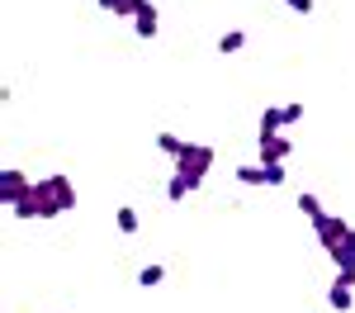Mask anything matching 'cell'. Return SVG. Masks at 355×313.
Wrapping results in <instances>:
<instances>
[{
	"mask_svg": "<svg viewBox=\"0 0 355 313\" xmlns=\"http://www.w3.org/2000/svg\"><path fill=\"white\" fill-rule=\"evenodd\" d=\"M214 167H218V152H214L209 142H185V147L175 152V171H180V176H190L194 190L209 180V171H214Z\"/></svg>",
	"mask_w": 355,
	"mask_h": 313,
	"instance_id": "1",
	"label": "cell"
},
{
	"mask_svg": "<svg viewBox=\"0 0 355 313\" xmlns=\"http://www.w3.org/2000/svg\"><path fill=\"white\" fill-rule=\"evenodd\" d=\"M313 232H318V242H322V252H336L346 237H351V223L346 219H336V214H322V219H313Z\"/></svg>",
	"mask_w": 355,
	"mask_h": 313,
	"instance_id": "2",
	"label": "cell"
},
{
	"mask_svg": "<svg viewBox=\"0 0 355 313\" xmlns=\"http://www.w3.org/2000/svg\"><path fill=\"white\" fill-rule=\"evenodd\" d=\"M289 152H294V142L284 138V133H275V138H256V162H261V167H284Z\"/></svg>",
	"mask_w": 355,
	"mask_h": 313,
	"instance_id": "3",
	"label": "cell"
},
{
	"mask_svg": "<svg viewBox=\"0 0 355 313\" xmlns=\"http://www.w3.org/2000/svg\"><path fill=\"white\" fill-rule=\"evenodd\" d=\"M28 185H33V180H28V176H24L19 167H5V171H0V204L10 209V204H15V199L24 195Z\"/></svg>",
	"mask_w": 355,
	"mask_h": 313,
	"instance_id": "4",
	"label": "cell"
},
{
	"mask_svg": "<svg viewBox=\"0 0 355 313\" xmlns=\"http://www.w3.org/2000/svg\"><path fill=\"white\" fill-rule=\"evenodd\" d=\"M279 128H289V124H284V105H270V110H261V119H256V138H275Z\"/></svg>",
	"mask_w": 355,
	"mask_h": 313,
	"instance_id": "5",
	"label": "cell"
},
{
	"mask_svg": "<svg viewBox=\"0 0 355 313\" xmlns=\"http://www.w3.org/2000/svg\"><path fill=\"white\" fill-rule=\"evenodd\" d=\"M133 28H137V38H157V5H152V0H137Z\"/></svg>",
	"mask_w": 355,
	"mask_h": 313,
	"instance_id": "6",
	"label": "cell"
},
{
	"mask_svg": "<svg viewBox=\"0 0 355 313\" xmlns=\"http://www.w3.org/2000/svg\"><path fill=\"white\" fill-rule=\"evenodd\" d=\"M33 195H38V219H57L62 214V204L53 195V180H33Z\"/></svg>",
	"mask_w": 355,
	"mask_h": 313,
	"instance_id": "7",
	"label": "cell"
},
{
	"mask_svg": "<svg viewBox=\"0 0 355 313\" xmlns=\"http://www.w3.org/2000/svg\"><path fill=\"white\" fill-rule=\"evenodd\" d=\"M48 180H53V195H57V204H62V214L76 209V185H71L67 176H48Z\"/></svg>",
	"mask_w": 355,
	"mask_h": 313,
	"instance_id": "8",
	"label": "cell"
},
{
	"mask_svg": "<svg viewBox=\"0 0 355 313\" xmlns=\"http://www.w3.org/2000/svg\"><path fill=\"white\" fill-rule=\"evenodd\" d=\"M10 214H15V219H38V195H33V185L10 204Z\"/></svg>",
	"mask_w": 355,
	"mask_h": 313,
	"instance_id": "9",
	"label": "cell"
},
{
	"mask_svg": "<svg viewBox=\"0 0 355 313\" xmlns=\"http://www.w3.org/2000/svg\"><path fill=\"white\" fill-rule=\"evenodd\" d=\"M327 304H331V313H346V309H351V285H336V280H331Z\"/></svg>",
	"mask_w": 355,
	"mask_h": 313,
	"instance_id": "10",
	"label": "cell"
},
{
	"mask_svg": "<svg viewBox=\"0 0 355 313\" xmlns=\"http://www.w3.org/2000/svg\"><path fill=\"white\" fill-rule=\"evenodd\" d=\"M114 223H119V232H142V219H137L133 204H123V209L114 214Z\"/></svg>",
	"mask_w": 355,
	"mask_h": 313,
	"instance_id": "11",
	"label": "cell"
},
{
	"mask_svg": "<svg viewBox=\"0 0 355 313\" xmlns=\"http://www.w3.org/2000/svg\"><path fill=\"white\" fill-rule=\"evenodd\" d=\"M237 180H242V185H266V167H261V162H242V167H237Z\"/></svg>",
	"mask_w": 355,
	"mask_h": 313,
	"instance_id": "12",
	"label": "cell"
},
{
	"mask_svg": "<svg viewBox=\"0 0 355 313\" xmlns=\"http://www.w3.org/2000/svg\"><path fill=\"white\" fill-rule=\"evenodd\" d=\"M331 261H336V271H346V266H355V228H351V237L331 252Z\"/></svg>",
	"mask_w": 355,
	"mask_h": 313,
	"instance_id": "13",
	"label": "cell"
},
{
	"mask_svg": "<svg viewBox=\"0 0 355 313\" xmlns=\"http://www.w3.org/2000/svg\"><path fill=\"white\" fill-rule=\"evenodd\" d=\"M190 190H194V180H190V176H180V171H175V176H171V185H166V195L175 199V204L190 195Z\"/></svg>",
	"mask_w": 355,
	"mask_h": 313,
	"instance_id": "14",
	"label": "cell"
},
{
	"mask_svg": "<svg viewBox=\"0 0 355 313\" xmlns=\"http://www.w3.org/2000/svg\"><path fill=\"white\" fill-rule=\"evenodd\" d=\"M242 48H246V33H242V28H227V33L218 38V53H242Z\"/></svg>",
	"mask_w": 355,
	"mask_h": 313,
	"instance_id": "15",
	"label": "cell"
},
{
	"mask_svg": "<svg viewBox=\"0 0 355 313\" xmlns=\"http://www.w3.org/2000/svg\"><path fill=\"white\" fill-rule=\"evenodd\" d=\"M100 10H105V15H123V19H133L137 0H100Z\"/></svg>",
	"mask_w": 355,
	"mask_h": 313,
	"instance_id": "16",
	"label": "cell"
},
{
	"mask_svg": "<svg viewBox=\"0 0 355 313\" xmlns=\"http://www.w3.org/2000/svg\"><path fill=\"white\" fill-rule=\"evenodd\" d=\"M294 204H299V209L308 214V219H322V214H327V209H322V199H318V195H294Z\"/></svg>",
	"mask_w": 355,
	"mask_h": 313,
	"instance_id": "17",
	"label": "cell"
},
{
	"mask_svg": "<svg viewBox=\"0 0 355 313\" xmlns=\"http://www.w3.org/2000/svg\"><path fill=\"white\" fill-rule=\"evenodd\" d=\"M166 280V266H142V271H137V285H142V289H152V285H162Z\"/></svg>",
	"mask_w": 355,
	"mask_h": 313,
	"instance_id": "18",
	"label": "cell"
},
{
	"mask_svg": "<svg viewBox=\"0 0 355 313\" xmlns=\"http://www.w3.org/2000/svg\"><path fill=\"white\" fill-rule=\"evenodd\" d=\"M157 147H162L166 157H175V152L185 147V138H175V133H157Z\"/></svg>",
	"mask_w": 355,
	"mask_h": 313,
	"instance_id": "19",
	"label": "cell"
},
{
	"mask_svg": "<svg viewBox=\"0 0 355 313\" xmlns=\"http://www.w3.org/2000/svg\"><path fill=\"white\" fill-rule=\"evenodd\" d=\"M303 119V105L299 100H289V105H284V124H289V128H294V124H299Z\"/></svg>",
	"mask_w": 355,
	"mask_h": 313,
	"instance_id": "20",
	"label": "cell"
},
{
	"mask_svg": "<svg viewBox=\"0 0 355 313\" xmlns=\"http://www.w3.org/2000/svg\"><path fill=\"white\" fill-rule=\"evenodd\" d=\"M266 185H284V167H266Z\"/></svg>",
	"mask_w": 355,
	"mask_h": 313,
	"instance_id": "21",
	"label": "cell"
},
{
	"mask_svg": "<svg viewBox=\"0 0 355 313\" xmlns=\"http://www.w3.org/2000/svg\"><path fill=\"white\" fill-rule=\"evenodd\" d=\"M331 280H336V285H351V289H355V266H346V271H336Z\"/></svg>",
	"mask_w": 355,
	"mask_h": 313,
	"instance_id": "22",
	"label": "cell"
},
{
	"mask_svg": "<svg viewBox=\"0 0 355 313\" xmlns=\"http://www.w3.org/2000/svg\"><path fill=\"white\" fill-rule=\"evenodd\" d=\"M284 5H289L294 15H313V0H284Z\"/></svg>",
	"mask_w": 355,
	"mask_h": 313,
	"instance_id": "23",
	"label": "cell"
}]
</instances>
